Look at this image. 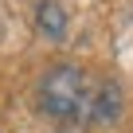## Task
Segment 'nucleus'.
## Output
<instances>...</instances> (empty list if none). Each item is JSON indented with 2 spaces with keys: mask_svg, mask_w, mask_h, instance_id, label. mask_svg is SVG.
Returning <instances> with one entry per match:
<instances>
[{
  "mask_svg": "<svg viewBox=\"0 0 133 133\" xmlns=\"http://www.w3.org/2000/svg\"><path fill=\"white\" fill-rule=\"evenodd\" d=\"M39 110L59 125H110L121 114V90L75 63H59L39 78Z\"/></svg>",
  "mask_w": 133,
  "mask_h": 133,
  "instance_id": "f257e3e1",
  "label": "nucleus"
},
{
  "mask_svg": "<svg viewBox=\"0 0 133 133\" xmlns=\"http://www.w3.org/2000/svg\"><path fill=\"white\" fill-rule=\"evenodd\" d=\"M35 16H39V28H43L51 39H59V35L66 31V12H63V4H55V0H39Z\"/></svg>",
  "mask_w": 133,
  "mask_h": 133,
  "instance_id": "f03ea898",
  "label": "nucleus"
}]
</instances>
